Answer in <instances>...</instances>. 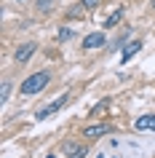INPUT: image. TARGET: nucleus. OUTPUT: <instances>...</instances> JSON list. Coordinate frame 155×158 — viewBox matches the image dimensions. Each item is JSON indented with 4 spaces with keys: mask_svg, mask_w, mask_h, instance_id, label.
Here are the masks:
<instances>
[{
    "mask_svg": "<svg viewBox=\"0 0 155 158\" xmlns=\"http://www.w3.org/2000/svg\"><path fill=\"white\" fill-rule=\"evenodd\" d=\"M48 81H51V75L46 73V70H40V73H32V75L24 81V83L19 86V91L27 94V97H30V94H38V91H43V89L48 86Z\"/></svg>",
    "mask_w": 155,
    "mask_h": 158,
    "instance_id": "obj_1",
    "label": "nucleus"
},
{
    "mask_svg": "<svg viewBox=\"0 0 155 158\" xmlns=\"http://www.w3.org/2000/svg\"><path fill=\"white\" fill-rule=\"evenodd\" d=\"M64 105H67V97L62 94L59 99H54L51 105H46V107H40V110H38V113H35V118H38V121H46V118H51L54 113H56V110H62Z\"/></svg>",
    "mask_w": 155,
    "mask_h": 158,
    "instance_id": "obj_2",
    "label": "nucleus"
},
{
    "mask_svg": "<svg viewBox=\"0 0 155 158\" xmlns=\"http://www.w3.org/2000/svg\"><path fill=\"white\" fill-rule=\"evenodd\" d=\"M62 153H64V158H86L88 156V150H86L83 142H64Z\"/></svg>",
    "mask_w": 155,
    "mask_h": 158,
    "instance_id": "obj_3",
    "label": "nucleus"
},
{
    "mask_svg": "<svg viewBox=\"0 0 155 158\" xmlns=\"http://www.w3.org/2000/svg\"><path fill=\"white\" fill-rule=\"evenodd\" d=\"M35 48H38L35 43H22V46H19V48L14 51V59H16L19 64H24L27 59H30V56H32V54H35Z\"/></svg>",
    "mask_w": 155,
    "mask_h": 158,
    "instance_id": "obj_4",
    "label": "nucleus"
},
{
    "mask_svg": "<svg viewBox=\"0 0 155 158\" xmlns=\"http://www.w3.org/2000/svg\"><path fill=\"white\" fill-rule=\"evenodd\" d=\"M104 46V32H91L83 38V48L91 51V48H102Z\"/></svg>",
    "mask_w": 155,
    "mask_h": 158,
    "instance_id": "obj_5",
    "label": "nucleus"
},
{
    "mask_svg": "<svg viewBox=\"0 0 155 158\" xmlns=\"http://www.w3.org/2000/svg\"><path fill=\"white\" fill-rule=\"evenodd\" d=\"M107 131H110V129H107L104 123H99V126H88V129H83V137H86V139H99V137L107 134Z\"/></svg>",
    "mask_w": 155,
    "mask_h": 158,
    "instance_id": "obj_6",
    "label": "nucleus"
},
{
    "mask_svg": "<svg viewBox=\"0 0 155 158\" xmlns=\"http://www.w3.org/2000/svg\"><path fill=\"white\" fill-rule=\"evenodd\" d=\"M139 48H142V40H134V43H128V46L123 48V54H120V62H123V64H126V62H128V59L134 56V54H137Z\"/></svg>",
    "mask_w": 155,
    "mask_h": 158,
    "instance_id": "obj_7",
    "label": "nucleus"
},
{
    "mask_svg": "<svg viewBox=\"0 0 155 158\" xmlns=\"http://www.w3.org/2000/svg\"><path fill=\"white\" fill-rule=\"evenodd\" d=\"M137 129H139V131H145V129L155 131V115H142V118H137Z\"/></svg>",
    "mask_w": 155,
    "mask_h": 158,
    "instance_id": "obj_8",
    "label": "nucleus"
},
{
    "mask_svg": "<svg viewBox=\"0 0 155 158\" xmlns=\"http://www.w3.org/2000/svg\"><path fill=\"white\" fill-rule=\"evenodd\" d=\"M123 14H126V8H123V6H120V8H115L112 14L104 19V27H115V24H118V22L123 19Z\"/></svg>",
    "mask_w": 155,
    "mask_h": 158,
    "instance_id": "obj_9",
    "label": "nucleus"
},
{
    "mask_svg": "<svg viewBox=\"0 0 155 158\" xmlns=\"http://www.w3.org/2000/svg\"><path fill=\"white\" fill-rule=\"evenodd\" d=\"M8 94H11V83L3 81V94H0V102H8Z\"/></svg>",
    "mask_w": 155,
    "mask_h": 158,
    "instance_id": "obj_10",
    "label": "nucleus"
},
{
    "mask_svg": "<svg viewBox=\"0 0 155 158\" xmlns=\"http://www.w3.org/2000/svg\"><path fill=\"white\" fill-rule=\"evenodd\" d=\"M54 0H38V11H51Z\"/></svg>",
    "mask_w": 155,
    "mask_h": 158,
    "instance_id": "obj_11",
    "label": "nucleus"
},
{
    "mask_svg": "<svg viewBox=\"0 0 155 158\" xmlns=\"http://www.w3.org/2000/svg\"><path fill=\"white\" fill-rule=\"evenodd\" d=\"M70 35H72V32H70V30H59V40H67Z\"/></svg>",
    "mask_w": 155,
    "mask_h": 158,
    "instance_id": "obj_12",
    "label": "nucleus"
},
{
    "mask_svg": "<svg viewBox=\"0 0 155 158\" xmlns=\"http://www.w3.org/2000/svg\"><path fill=\"white\" fill-rule=\"evenodd\" d=\"M83 6H96V0H83Z\"/></svg>",
    "mask_w": 155,
    "mask_h": 158,
    "instance_id": "obj_13",
    "label": "nucleus"
},
{
    "mask_svg": "<svg viewBox=\"0 0 155 158\" xmlns=\"http://www.w3.org/2000/svg\"><path fill=\"white\" fill-rule=\"evenodd\" d=\"M153 11H155V0H153Z\"/></svg>",
    "mask_w": 155,
    "mask_h": 158,
    "instance_id": "obj_14",
    "label": "nucleus"
},
{
    "mask_svg": "<svg viewBox=\"0 0 155 158\" xmlns=\"http://www.w3.org/2000/svg\"><path fill=\"white\" fill-rule=\"evenodd\" d=\"M48 158H56V156H48Z\"/></svg>",
    "mask_w": 155,
    "mask_h": 158,
    "instance_id": "obj_15",
    "label": "nucleus"
},
{
    "mask_svg": "<svg viewBox=\"0 0 155 158\" xmlns=\"http://www.w3.org/2000/svg\"><path fill=\"white\" fill-rule=\"evenodd\" d=\"M19 3H24V0H19Z\"/></svg>",
    "mask_w": 155,
    "mask_h": 158,
    "instance_id": "obj_16",
    "label": "nucleus"
}]
</instances>
